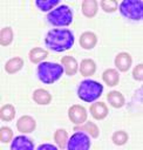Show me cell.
<instances>
[{"mask_svg": "<svg viewBox=\"0 0 143 150\" xmlns=\"http://www.w3.org/2000/svg\"><path fill=\"white\" fill-rule=\"evenodd\" d=\"M45 45L53 52H66L74 45V34L67 28H54L48 30L45 38Z\"/></svg>", "mask_w": 143, "mask_h": 150, "instance_id": "obj_1", "label": "cell"}, {"mask_svg": "<svg viewBox=\"0 0 143 150\" xmlns=\"http://www.w3.org/2000/svg\"><path fill=\"white\" fill-rule=\"evenodd\" d=\"M63 73H64L63 66L55 62L43 61L39 63L36 67L38 79L45 84H53L55 81H57L62 76Z\"/></svg>", "mask_w": 143, "mask_h": 150, "instance_id": "obj_2", "label": "cell"}, {"mask_svg": "<svg viewBox=\"0 0 143 150\" xmlns=\"http://www.w3.org/2000/svg\"><path fill=\"white\" fill-rule=\"evenodd\" d=\"M103 91V86L94 80H84L77 88V96L84 102L91 103L96 101Z\"/></svg>", "mask_w": 143, "mask_h": 150, "instance_id": "obj_3", "label": "cell"}, {"mask_svg": "<svg viewBox=\"0 0 143 150\" xmlns=\"http://www.w3.org/2000/svg\"><path fill=\"white\" fill-rule=\"evenodd\" d=\"M47 21L55 27H66L73 22V11L67 5H61L47 14Z\"/></svg>", "mask_w": 143, "mask_h": 150, "instance_id": "obj_4", "label": "cell"}, {"mask_svg": "<svg viewBox=\"0 0 143 150\" xmlns=\"http://www.w3.org/2000/svg\"><path fill=\"white\" fill-rule=\"evenodd\" d=\"M118 11L122 14V16L139 21L143 16V2L141 0H123L118 5Z\"/></svg>", "mask_w": 143, "mask_h": 150, "instance_id": "obj_5", "label": "cell"}, {"mask_svg": "<svg viewBox=\"0 0 143 150\" xmlns=\"http://www.w3.org/2000/svg\"><path fill=\"white\" fill-rule=\"evenodd\" d=\"M90 145V137L83 131H76L67 141L68 150H88Z\"/></svg>", "mask_w": 143, "mask_h": 150, "instance_id": "obj_6", "label": "cell"}, {"mask_svg": "<svg viewBox=\"0 0 143 150\" xmlns=\"http://www.w3.org/2000/svg\"><path fill=\"white\" fill-rule=\"evenodd\" d=\"M87 110L83 105L80 104H73L69 109H68V117L72 123H74L75 125H80L83 124L87 121Z\"/></svg>", "mask_w": 143, "mask_h": 150, "instance_id": "obj_7", "label": "cell"}, {"mask_svg": "<svg viewBox=\"0 0 143 150\" xmlns=\"http://www.w3.org/2000/svg\"><path fill=\"white\" fill-rule=\"evenodd\" d=\"M36 122L29 115H23L16 121V129L21 134H30L35 130Z\"/></svg>", "mask_w": 143, "mask_h": 150, "instance_id": "obj_8", "label": "cell"}, {"mask_svg": "<svg viewBox=\"0 0 143 150\" xmlns=\"http://www.w3.org/2000/svg\"><path fill=\"white\" fill-rule=\"evenodd\" d=\"M115 66L116 68L122 71V73H125L130 69L131 67V63H132V57L129 53L127 52H121L118 53L116 56H115Z\"/></svg>", "mask_w": 143, "mask_h": 150, "instance_id": "obj_9", "label": "cell"}, {"mask_svg": "<svg viewBox=\"0 0 143 150\" xmlns=\"http://www.w3.org/2000/svg\"><path fill=\"white\" fill-rule=\"evenodd\" d=\"M11 149L12 150H32L34 149V143L32 142L30 138L23 135H20V136H15V138L12 139Z\"/></svg>", "mask_w": 143, "mask_h": 150, "instance_id": "obj_10", "label": "cell"}, {"mask_svg": "<svg viewBox=\"0 0 143 150\" xmlns=\"http://www.w3.org/2000/svg\"><path fill=\"white\" fill-rule=\"evenodd\" d=\"M61 64L63 66L64 73L68 76H74L79 70V63L76 59L72 55H66L61 59Z\"/></svg>", "mask_w": 143, "mask_h": 150, "instance_id": "obj_11", "label": "cell"}, {"mask_svg": "<svg viewBox=\"0 0 143 150\" xmlns=\"http://www.w3.org/2000/svg\"><path fill=\"white\" fill-rule=\"evenodd\" d=\"M89 110H90L91 116L97 121L104 120L108 116V112H109L108 107H107V104L104 102H95V103H93L90 105Z\"/></svg>", "mask_w": 143, "mask_h": 150, "instance_id": "obj_12", "label": "cell"}, {"mask_svg": "<svg viewBox=\"0 0 143 150\" xmlns=\"http://www.w3.org/2000/svg\"><path fill=\"white\" fill-rule=\"evenodd\" d=\"M96 43H97V36L95 33L87 30L80 35V46L83 49L90 50L96 46Z\"/></svg>", "mask_w": 143, "mask_h": 150, "instance_id": "obj_13", "label": "cell"}, {"mask_svg": "<svg viewBox=\"0 0 143 150\" xmlns=\"http://www.w3.org/2000/svg\"><path fill=\"white\" fill-rule=\"evenodd\" d=\"M97 9H98V2L96 0H83L81 4V11L82 14L86 18H94L97 14Z\"/></svg>", "mask_w": 143, "mask_h": 150, "instance_id": "obj_14", "label": "cell"}, {"mask_svg": "<svg viewBox=\"0 0 143 150\" xmlns=\"http://www.w3.org/2000/svg\"><path fill=\"white\" fill-rule=\"evenodd\" d=\"M47 56H48V50L47 49H43L41 47H34L28 53V59L34 64H39V63L43 62V60Z\"/></svg>", "mask_w": 143, "mask_h": 150, "instance_id": "obj_15", "label": "cell"}, {"mask_svg": "<svg viewBox=\"0 0 143 150\" xmlns=\"http://www.w3.org/2000/svg\"><path fill=\"white\" fill-rule=\"evenodd\" d=\"M33 101L40 105H47L50 103L52 101V95L49 94L48 90L46 89H42V88H39V89H35L33 91Z\"/></svg>", "mask_w": 143, "mask_h": 150, "instance_id": "obj_16", "label": "cell"}, {"mask_svg": "<svg viewBox=\"0 0 143 150\" xmlns=\"http://www.w3.org/2000/svg\"><path fill=\"white\" fill-rule=\"evenodd\" d=\"M107 100H108L109 104L113 108H116V109L122 108L124 105V103H125V98H124L123 94L121 91H118V90H111V91H109L108 95H107Z\"/></svg>", "mask_w": 143, "mask_h": 150, "instance_id": "obj_17", "label": "cell"}, {"mask_svg": "<svg viewBox=\"0 0 143 150\" xmlns=\"http://www.w3.org/2000/svg\"><path fill=\"white\" fill-rule=\"evenodd\" d=\"M75 131H86L88 135H90V137L93 138H97L98 135H100V129L94 123V122H90V121H86L83 124H80V125H75L74 128Z\"/></svg>", "mask_w": 143, "mask_h": 150, "instance_id": "obj_18", "label": "cell"}, {"mask_svg": "<svg viewBox=\"0 0 143 150\" xmlns=\"http://www.w3.org/2000/svg\"><path fill=\"white\" fill-rule=\"evenodd\" d=\"M79 70L82 76H91L96 71V63L91 59H83L81 61V64L79 66Z\"/></svg>", "mask_w": 143, "mask_h": 150, "instance_id": "obj_19", "label": "cell"}, {"mask_svg": "<svg viewBox=\"0 0 143 150\" xmlns=\"http://www.w3.org/2000/svg\"><path fill=\"white\" fill-rule=\"evenodd\" d=\"M102 79L105 84H108L109 87H114L120 82V74L116 69L108 68L102 73Z\"/></svg>", "mask_w": 143, "mask_h": 150, "instance_id": "obj_20", "label": "cell"}, {"mask_svg": "<svg viewBox=\"0 0 143 150\" xmlns=\"http://www.w3.org/2000/svg\"><path fill=\"white\" fill-rule=\"evenodd\" d=\"M22 67H23V60L19 56L12 57L5 63V70L7 74H11V75L18 73Z\"/></svg>", "mask_w": 143, "mask_h": 150, "instance_id": "obj_21", "label": "cell"}, {"mask_svg": "<svg viewBox=\"0 0 143 150\" xmlns=\"http://www.w3.org/2000/svg\"><path fill=\"white\" fill-rule=\"evenodd\" d=\"M13 41V29L12 27L7 26V27H4L1 28L0 30V43L1 46L6 47V46H9Z\"/></svg>", "mask_w": 143, "mask_h": 150, "instance_id": "obj_22", "label": "cell"}, {"mask_svg": "<svg viewBox=\"0 0 143 150\" xmlns=\"http://www.w3.org/2000/svg\"><path fill=\"white\" fill-rule=\"evenodd\" d=\"M0 117L5 122H9L15 117V108L13 104H5L0 109Z\"/></svg>", "mask_w": 143, "mask_h": 150, "instance_id": "obj_23", "label": "cell"}, {"mask_svg": "<svg viewBox=\"0 0 143 150\" xmlns=\"http://www.w3.org/2000/svg\"><path fill=\"white\" fill-rule=\"evenodd\" d=\"M67 141H68V134L64 129H57L54 132V142L56 145L61 149L67 146Z\"/></svg>", "mask_w": 143, "mask_h": 150, "instance_id": "obj_24", "label": "cell"}, {"mask_svg": "<svg viewBox=\"0 0 143 150\" xmlns=\"http://www.w3.org/2000/svg\"><path fill=\"white\" fill-rule=\"evenodd\" d=\"M59 5V0H36L35 1V6L42 11V12H50L52 9H54V7Z\"/></svg>", "mask_w": 143, "mask_h": 150, "instance_id": "obj_25", "label": "cell"}, {"mask_svg": "<svg viewBox=\"0 0 143 150\" xmlns=\"http://www.w3.org/2000/svg\"><path fill=\"white\" fill-rule=\"evenodd\" d=\"M128 138H129V136H128V134H127L124 130H117V131H115V132L113 134V136H111L113 143H114L115 145H118V146L124 145V144L128 142Z\"/></svg>", "mask_w": 143, "mask_h": 150, "instance_id": "obj_26", "label": "cell"}, {"mask_svg": "<svg viewBox=\"0 0 143 150\" xmlns=\"http://www.w3.org/2000/svg\"><path fill=\"white\" fill-rule=\"evenodd\" d=\"M100 6L105 13H114L118 8V2L115 0H102Z\"/></svg>", "mask_w": 143, "mask_h": 150, "instance_id": "obj_27", "label": "cell"}, {"mask_svg": "<svg viewBox=\"0 0 143 150\" xmlns=\"http://www.w3.org/2000/svg\"><path fill=\"white\" fill-rule=\"evenodd\" d=\"M12 139H13V130L9 127H1L0 128V142L7 144Z\"/></svg>", "mask_w": 143, "mask_h": 150, "instance_id": "obj_28", "label": "cell"}, {"mask_svg": "<svg viewBox=\"0 0 143 150\" xmlns=\"http://www.w3.org/2000/svg\"><path fill=\"white\" fill-rule=\"evenodd\" d=\"M132 77L136 81H142L143 80V64L142 63H138L132 69Z\"/></svg>", "mask_w": 143, "mask_h": 150, "instance_id": "obj_29", "label": "cell"}, {"mask_svg": "<svg viewBox=\"0 0 143 150\" xmlns=\"http://www.w3.org/2000/svg\"><path fill=\"white\" fill-rule=\"evenodd\" d=\"M46 149H49V150H56L57 146L53 145V144H49V143H45V144H40L38 146V150H46Z\"/></svg>", "mask_w": 143, "mask_h": 150, "instance_id": "obj_30", "label": "cell"}]
</instances>
